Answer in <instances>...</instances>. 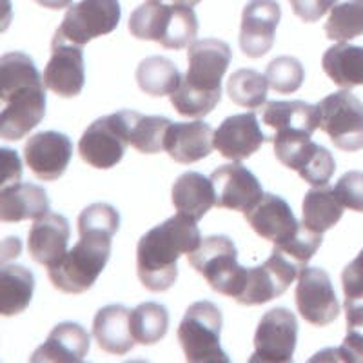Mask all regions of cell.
<instances>
[{
  "instance_id": "cell-44",
  "label": "cell",
  "mask_w": 363,
  "mask_h": 363,
  "mask_svg": "<svg viewBox=\"0 0 363 363\" xmlns=\"http://www.w3.org/2000/svg\"><path fill=\"white\" fill-rule=\"evenodd\" d=\"M158 2H165V0H158ZM167 2H171V4H184V6H196L200 2V0H167Z\"/></svg>"
},
{
  "instance_id": "cell-36",
  "label": "cell",
  "mask_w": 363,
  "mask_h": 363,
  "mask_svg": "<svg viewBox=\"0 0 363 363\" xmlns=\"http://www.w3.org/2000/svg\"><path fill=\"white\" fill-rule=\"evenodd\" d=\"M269 87L280 93V95H289L301 87L306 71L298 58L294 57H278L267 66L265 71Z\"/></svg>"
},
{
  "instance_id": "cell-6",
  "label": "cell",
  "mask_w": 363,
  "mask_h": 363,
  "mask_svg": "<svg viewBox=\"0 0 363 363\" xmlns=\"http://www.w3.org/2000/svg\"><path fill=\"white\" fill-rule=\"evenodd\" d=\"M223 316L211 301H196L184 314L178 327V342L191 363H229V356L220 347Z\"/></svg>"
},
{
  "instance_id": "cell-34",
  "label": "cell",
  "mask_w": 363,
  "mask_h": 363,
  "mask_svg": "<svg viewBox=\"0 0 363 363\" xmlns=\"http://www.w3.org/2000/svg\"><path fill=\"white\" fill-rule=\"evenodd\" d=\"M169 329V313L160 303L145 301L131 311V330L136 343L155 345L165 338Z\"/></svg>"
},
{
  "instance_id": "cell-2",
  "label": "cell",
  "mask_w": 363,
  "mask_h": 363,
  "mask_svg": "<svg viewBox=\"0 0 363 363\" xmlns=\"http://www.w3.org/2000/svg\"><path fill=\"white\" fill-rule=\"evenodd\" d=\"M202 244L196 222L187 216H171L145 233L136 245V274L151 293L169 291L178 278V258L191 255Z\"/></svg>"
},
{
  "instance_id": "cell-23",
  "label": "cell",
  "mask_w": 363,
  "mask_h": 363,
  "mask_svg": "<svg viewBox=\"0 0 363 363\" xmlns=\"http://www.w3.org/2000/svg\"><path fill=\"white\" fill-rule=\"evenodd\" d=\"M213 136L215 131L202 120L178 122L171 124L167 129L164 149L178 164H194L209 157L211 151L215 149Z\"/></svg>"
},
{
  "instance_id": "cell-39",
  "label": "cell",
  "mask_w": 363,
  "mask_h": 363,
  "mask_svg": "<svg viewBox=\"0 0 363 363\" xmlns=\"http://www.w3.org/2000/svg\"><path fill=\"white\" fill-rule=\"evenodd\" d=\"M342 285L345 298L363 296V249L342 272Z\"/></svg>"
},
{
  "instance_id": "cell-29",
  "label": "cell",
  "mask_w": 363,
  "mask_h": 363,
  "mask_svg": "<svg viewBox=\"0 0 363 363\" xmlns=\"http://www.w3.org/2000/svg\"><path fill=\"white\" fill-rule=\"evenodd\" d=\"M35 293L33 272L24 265H4L0 271V313L11 318L24 313Z\"/></svg>"
},
{
  "instance_id": "cell-5",
  "label": "cell",
  "mask_w": 363,
  "mask_h": 363,
  "mask_svg": "<svg viewBox=\"0 0 363 363\" xmlns=\"http://www.w3.org/2000/svg\"><path fill=\"white\" fill-rule=\"evenodd\" d=\"M113 235L104 231H87L60 262L48 267V277L55 289L67 294L89 291L111 258Z\"/></svg>"
},
{
  "instance_id": "cell-21",
  "label": "cell",
  "mask_w": 363,
  "mask_h": 363,
  "mask_svg": "<svg viewBox=\"0 0 363 363\" xmlns=\"http://www.w3.org/2000/svg\"><path fill=\"white\" fill-rule=\"evenodd\" d=\"M69 235V222L58 213H48L35 220L29 229V255L37 264L53 267L67 252Z\"/></svg>"
},
{
  "instance_id": "cell-8",
  "label": "cell",
  "mask_w": 363,
  "mask_h": 363,
  "mask_svg": "<svg viewBox=\"0 0 363 363\" xmlns=\"http://www.w3.org/2000/svg\"><path fill=\"white\" fill-rule=\"evenodd\" d=\"M309 133H274L269 138L274 145V155L285 167L296 171L307 184L322 187L329 184L336 171V162L329 149L314 144Z\"/></svg>"
},
{
  "instance_id": "cell-26",
  "label": "cell",
  "mask_w": 363,
  "mask_h": 363,
  "mask_svg": "<svg viewBox=\"0 0 363 363\" xmlns=\"http://www.w3.org/2000/svg\"><path fill=\"white\" fill-rule=\"evenodd\" d=\"M173 203L180 215L199 222L211 211V207L216 206V193L213 180L206 178L203 174L184 173L177 178L171 189Z\"/></svg>"
},
{
  "instance_id": "cell-24",
  "label": "cell",
  "mask_w": 363,
  "mask_h": 363,
  "mask_svg": "<svg viewBox=\"0 0 363 363\" xmlns=\"http://www.w3.org/2000/svg\"><path fill=\"white\" fill-rule=\"evenodd\" d=\"M93 336L102 351L116 356L128 354L136 343L131 330V311L118 303L102 307L93 320Z\"/></svg>"
},
{
  "instance_id": "cell-12",
  "label": "cell",
  "mask_w": 363,
  "mask_h": 363,
  "mask_svg": "<svg viewBox=\"0 0 363 363\" xmlns=\"http://www.w3.org/2000/svg\"><path fill=\"white\" fill-rule=\"evenodd\" d=\"M129 145L128 129L122 111L96 118L84 131L79 142V155L96 169H111L124 158Z\"/></svg>"
},
{
  "instance_id": "cell-41",
  "label": "cell",
  "mask_w": 363,
  "mask_h": 363,
  "mask_svg": "<svg viewBox=\"0 0 363 363\" xmlns=\"http://www.w3.org/2000/svg\"><path fill=\"white\" fill-rule=\"evenodd\" d=\"M2 164H4V177H2L0 189L18 184L22 177V165L17 153L11 149H2Z\"/></svg>"
},
{
  "instance_id": "cell-42",
  "label": "cell",
  "mask_w": 363,
  "mask_h": 363,
  "mask_svg": "<svg viewBox=\"0 0 363 363\" xmlns=\"http://www.w3.org/2000/svg\"><path fill=\"white\" fill-rule=\"evenodd\" d=\"M347 330L363 333V296L345 298Z\"/></svg>"
},
{
  "instance_id": "cell-14",
  "label": "cell",
  "mask_w": 363,
  "mask_h": 363,
  "mask_svg": "<svg viewBox=\"0 0 363 363\" xmlns=\"http://www.w3.org/2000/svg\"><path fill=\"white\" fill-rule=\"evenodd\" d=\"M296 309L307 323L325 327L340 316V303L335 287L323 269L306 267L296 284Z\"/></svg>"
},
{
  "instance_id": "cell-13",
  "label": "cell",
  "mask_w": 363,
  "mask_h": 363,
  "mask_svg": "<svg viewBox=\"0 0 363 363\" xmlns=\"http://www.w3.org/2000/svg\"><path fill=\"white\" fill-rule=\"evenodd\" d=\"M298 342V320L289 309L277 307L262 316L255 335L251 363L293 362Z\"/></svg>"
},
{
  "instance_id": "cell-32",
  "label": "cell",
  "mask_w": 363,
  "mask_h": 363,
  "mask_svg": "<svg viewBox=\"0 0 363 363\" xmlns=\"http://www.w3.org/2000/svg\"><path fill=\"white\" fill-rule=\"evenodd\" d=\"M182 73L174 62L165 57H149L136 67L138 87L149 96L173 95L182 84Z\"/></svg>"
},
{
  "instance_id": "cell-40",
  "label": "cell",
  "mask_w": 363,
  "mask_h": 363,
  "mask_svg": "<svg viewBox=\"0 0 363 363\" xmlns=\"http://www.w3.org/2000/svg\"><path fill=\"white\" fill-rule=\"evenodd\" d=\"M293 13L303 22H318L333 6V0H291Z\"/></svg>"
},
{
  "instance_id": "cell-35",
  "label": "cell",
  "mask_w": 363,
  "mask_h": 363,
  "mask_svg": "<svg viewBox=\"0 0 363 363\" xmlns=\"http://www.w3.org/2000/svg\"><path fill=\"white\" fill-rule=\"evenodd\" d=\"M267 87L265 74L255 69H238L227 80V95L240 108L256 109L267 100Z\"/></svg>"
},
{
  "instance_id": "cell-10",
  "label": "cell",
  "mask_w": 363,
  "mask_h": 363,
  "mask_svg": "<svg viewBox=\"0 0 363 363\" xmlns=\"http://www.w3.org/2000/svg\"><path fill=\"white\" fill-rule=\"evenodd\" d=\"M320 129L335 147L356 153L363 149V104L349 89L336 91L318 104Z\"/></svg>"
},
{
  "instance_id": "cell-15",
  "label": "cell",
  "mask_w": 363,
  "mask_h": 363,
  "mask_svg": "<svg viewBox=\"0 0 363 363\" xmlns=\"http://www.w3.org/2000/svg\"><path fill=\"white\" fill-rule=\"evenodd\" d=\"M280 18L281 8L277 0H249L240 26V50L245 57L262 58L271 51Z\"/></svg>"
},
{
  "instance_id": "cell-16",
  "label": "cell",
  "mask_w": 363,
  "mask_h": 363,
  "mask_svg": "<svg viewBox=\"0 0 363 363\" xmlns=\"http://www.w3.org/2000/svg\"><path fill=\"white\" fill-rule=\"evenodd\" d=\"M44 84L55 95L73 99L80 95L86 84L82 45L69 44L53 37L51 58L44 69Z\"/></svg>"
},
{
  "instance_id": "cell-30",
  "label": "cell",
  "mask_w": 363,
  "mask_h": 363,
  "mask_svg": "<svg viewBox=\"0 0 363 363\" xmlns=\"http://www.w3.org/2000/svg\"><path fill=\"white\" fill-rule=\"evenodd\" d=\"M301 209H303L301 223L318 235L333 229L343 216V203L336 196V191L327 186L313 187L307 191Z\"/></svg>"
},
{
  "instance_id": "cell-1",
  "label": "cell",
  "mask_w": 363,
  "mask_h": 363,
  "mask_svg": "<svg viewBox=\"0 0 363 363\" xmlns=\"http://www.w3.org/2000/svg\"><path fill=\"white\" fill-rule=\"evenodd\" d=\"M0 136L17 142L45 116V84L33 58L11 51L0 58Z\"/></svg>"
},
{
  "instance_id": "cell-38",
  "label": "cell",
  "mask_w": 363,
  "mask_h": 363,
  "mask_svg": "<svg viewBox=\"0 0 363 363\" xmlns=\"http://www.w3.org/2000/svg\"><path fill=\"white\" fill-rule=\"evenodd\" d=\"M336 196L343 207L363 213V173L362 171H349L338 180L335 187Z\"/></svg>"
},
{
  "instance_id": "cell-22",
  "label": "cell",
  "mask_w": 363,
  "mask_h": 363,
  "mask_svg": "<svg viewBox=\"0 0 363 363\" xmlns=\"http://www.w3.org/2000/svg\"><path fill=\"white\" fill-rule=\"evenodd\" d=\"M89 333L73 322L58 323L31 356L33 363H80L89 352Z\"/></svg>"
},
{
  "instance_id": "cell-27",
  "label": "cell",
  "mask_w": 363,
  "mask_h": 363,
  "mask_svg": "<svg viewBox=\"0 0 363 363\" xmlns=\"http://www.w3.org/2000/svg\"><path fill=\"white\" fill-rule=\"evenodd\" d=\"M262 120L277 133L303 131L313 135L320 128V109L301 100H274L265 104Z\"/></svg>"
},
{
  "instance_id": "cell-17",
  "label": "cell",
  "mask_w": 363,
  "mask_h": 363,
  "mask_svg": "<svg viewBox=\"0 0 363 363\" xmlns=\"http://www.w3.org/2000/svg\"><path fill=\"white\" fill-rule=\"evenodd\" d=\"M73 157V144L66 135L42 131L33 135L24 147V160L31 173L44 182H55L66 173Z\"/></svg>"
},
{
  "instance_id": "cell-18",
  "label": "cell",
  "mask_w": 363,
  "mask_h": 363,
  "mask_svg": "<svg viewBox=\"0 0 363 363\" xmlns=\"http://www.w3.org/2000/svg\"><path fill=\"white\" fill-rule=\"evenodd\" d=\"M216 193V206L222 209L247 213L264 199V189L258 178L242 164L220 165L211 174Z\"/></svg>"
},
{
  "instance_id": "cell-9",
  "label": "cell",
  "mask_w": 363,
  "mask_h": 363,
  "mask_svg": "<svg viewBox=\"0 0 363 363\" xmlns=\"http://www.w3.org/2000/svg\"><path fill=\"white\" fill-rule=\"evenodd\" d=\"M301 271L303 267L298 262L274 245L265 264L245 271L244 287L236 301L240 306H264L289 289Z\"/></svg>"
},
{
  "instance_id": "cell-19",
  "label": "cell",
  "mask_w": 363,
  "mask_h": 363,
  "mask_svg": "<svg viewBox=\"0 0 363 363\" xmlns=\"http://www.w3.org/2000/svg\"><path fill=\"white\" fill-rule=\"evenodd\" d=\"M252 231L274 245H284L294 238L301 223L294 216L293 209L278 194H264V199L251 211L244 213Z\"/></svg>"
},
{
  "instance_id": "cell-31",
  "label": "cell",
  "mask_w": 363,
  "mask_h": 363,
  "mask_svg": "<svg viewBox=\"0 0 363 363\" xmlns=\"http://www.w3.org/2000/svg\"><path fill=\"white\" fill-rule=\"evenodd\" d=\"M128 129L129 145L144 155L160 153L165 144L167 129L173 124L165 116H147L131 109H122Z\"/></svg>"
},
{
  "instance_id": "cell-37",
  "label": "cell",
  "mask_w": 363,
  "mask_h": 363,
  "mask_svg": "<svg viewBox=\"0 0 363 363\" xmlns=\"http://www.w3.org/2000/svg\"><path fill=\"white\" fill-rule=\"evenodd\" d=\"M120 229L118 211L109 203H91L79 216V235L87 231H104L115 235Z\"/></svg>"
},
{
  "instance_id": "cell-11",
  "label": "cell",
  "mask_w": 363,
  "mask_h": 363,
  "mask_svg": "<svg viewBox=\"0 0 363 363\" xmlns=\"http://www.w3.org/2000/svg\"><path fill=\"white\" fill-rule=\"evenodd\" d=\"M122 8L118 0H82L67 8L55 37L77 45L113 33L118 28Z\"/></svg>"
},
{
  "instance_id": "cell-43",
  "label": "cell",
  "mask_w": 363,
  "mask_h": 363,
  "mask_svg": "<svg viewBox=\"0 0 363 363\" xmlns=\"http://www.w3.org/2000/svg\"><path fill=\"white\" fill-rule=\"evenodd\" d=\"M37 4H40L42 8H48V9H64V8H69L73 4V0H35Z\"/></svg>"
},
{
  "instance_id": "cell-20",
  "label": "cell",
  "mask_w": 363,
  "mask_h": 363,
  "mask_svg": "<svg viewBox=\"0 0 363 363\" xmlns=\"http://www.w3.org/2000/svg\"><path fill=\"white\" fill-rule=\"evenodd\" d=\"M255 113H242L225 118L213 136V145L223 158L245 160L267 142Z\"/></svg>"
},
{
  "instance_id": "cell-28",
  "label": "cell",
  "mask_w": 363,
  "mask_h": 363,
  "mask_svg": "<svg viewBox=\"0 0 363 363\" xmlns=\"http://www.w3.org/2000/svg\"><path fill=\"white\" fill-rule=\"evenodd\" d=\"M322 67L327 77L343 89L363 86V48L340 42L325 51Z\"/></svg>"
},
{
  "instance_id": "cell-4",
  "label": "cell",
  "mask_w": 363,
  "mask_h": 363,
  "mask_svg": "<svg viewBox=\"0 0 363 363\" xmlns=\"http://www.w3.org/2000/svg\"><path fill=\"white\" fill-rule=\"evenodd\" d=\"M128 28L138 40H153L165 50H184L196 42L199 18L191 6L149 0L131 13Z\"/></svg>"
},
{
  "instance_id": "cell-7",
  "label": "cell",
  "mask_w": 363,
  "mask_h": 363,
  "mask_svg": "<svg viewBox=\"0 0 363 363\" xmlns=\"http://www.w3.org/2000/svg\"><path fill=\"white\" fill-rule=\"evenodd\" d=\"M187 260L216 293L235 300L242 293L247 269L238 264V251L229 236H207L199 247L187 255Z\"/></svg>"
},
{
  "instance_id": "cell-3",
  "label": "cell",
  "mask_w": 363,
  "mask_h": 363,
  "mask_svg": "<svg viewBox=\"0 0 363 363\" xmlns=\"http://www.w3.org/2000/svg\"><path fill=\"white\" fill-rule=\"evenodd\" d=\"M187 60L186 77L169 100L178 115L202 118L222 100V79L231 64V48L218 38H203L189 45Z\"/></svg>"
},
{
  "instance_id": "cell-25",
  "label": "cell",
  "mask_w": 363,
  "mask_h": 363,
  "mask_svg": "<svg viewBox=\"0 0 363 363\" xmlns=\"http://www.w3.org/2000/svg\"><path fill=\"white\" fill-rule=\"evenodd\" d=\"M50 213V199L44 187L35 184H15L0 189V220L17 223L37 220Z\"/></svg>"
},
{
  "instance_id": "cell-33",
  "label": "cell",
  "mask_w": 363,
  "mask_h": 363,
  "mask_svg": "<svg viewBox=\"0 0 363 363\" xmlns=\"http://www.w3.org/2000/svg\"><path fill=\"white\" fill-rule=\"evenodd\" d=\"M327 38L336 42L352 40L363 35V0H333L325 22Z\"/></svg>"
}]
</instances>
